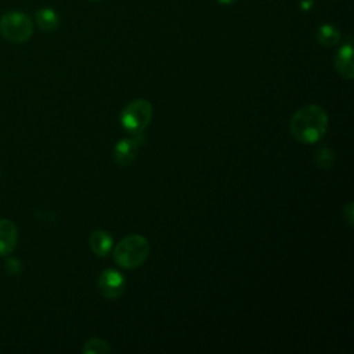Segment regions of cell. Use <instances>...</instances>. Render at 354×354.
<instances>
[{
    "mask_svg": "<svg viewBox=\"0 0 354 354\" xmlns=\"http://www.w3.org/2000/svg\"><path fill=\"white\" fill-rule=\"evenodd\" d=\"M88 246L94 254H97L100 257H105L112 250L113 238L108 231L97 230V231L91 232V235L88 236Z\"/></svg>",
    "mask_w": 354,
    "mask_h": 354,
    "instance_id": "9",
    "label": "cell"
},
{
    "mask_svg": "<svg viewBox=\"0 0 354 354\" xmlns=\"http://www.w3.org/2000/svg\"><path fill=\"white\" fill-rule=\"evenodd\" d=\"M91 1H97V0H91Z\"/></svg>",
    "mask_w": 354,
    "mask_h": 354,
    "instance_id": "19",
    "label": "cell"
},
{
    "mask_svg": "<svg viewBox=\"0 0 354 354\" xmlns=\"http://www.w3.org/2000/svg\"><path fill=\"white\" fill-rule=\"evenodd\" d=\"M18 241L17 225L8 218H0V256L10 254Z\"/></svg>",
    "mask_w": 354,
    "mask_h": 354,
    "instance_id": "7",
    "label": "cell"
},
{
    "mask_svg": "<svg viewBox=\"0 0 354 354\" xmlns=\"http://www.w3.org/2000/svg\"><path fill=\"white\" fill-rule=\"evenodd\" d=\"M236 0H218V3H221V4H225V6H228V4H232V3H235Z\"/></svg>",
    "mask_w": 354,
    "mask_h": 354,
    "instance_id": "17",
    "label": "cell"
},
{
    "mask_svg": "<svg viewBox=\"0 0 354 354\" xmlns=\"http://www.w3.org/2000/svg\"><path fill=\"white\" fill-rule=\"evenodd\" d=\"M147 138L144 133L131 134L130 137H124L119 140L113 148V159L116 165L126 167L129 166L137 156L138 149L145 144Z\"/></svg>",
    "mask_w": 354,
    "mask_h": 354,
    "instance_id": "5",
    "label": "cell"
},
{
    "mask_svg": "<svg viewBox=\"0 0 354 354\" xmlns=\"http://www.w3.org/2000/svg\"><path fill=\"white\" fill-rule=\"evenodd\" d=\"M111 351H112V348L108 344V342L104 339H100V337H91L83 346L84 354H108Z\"/></svg>",
    "mask_w": 354,
    "mask_h": 354,
    "instance_id": "12",
    "label": "cell"
},
{
    "mask_svg": "<svg viewBox=\"0 0 354 354\" xmlns=\"http://www.w3.org/2000/svg\"><path fill=\"white\" fill-rule=\"evenodd\" d=\"M0 35L12 43H24L33 35L32 19L21 11H10L0 17Z\"/></svg>",
    "mask_w": 354,
    "mask_h": 354,
    "instance_id": "4",
    "label": "cell"
},
{
    "mask_svg": "<svg viewBox=\"0 0 354 354\" xmlns=\"http://www.w3.org/2000/svg\"><path fill=\"white\" fill-rule=\"evenodd\" d=\"M98 292L108 300L119 299L126 290V279L122 272L115 268L104 270L97 281Z\"/></svg>",
    "mask_w": 354,
    "mask_h": 354,
    "instance_id": "6",
    "label": "cell"
},
{
    "mask_svg": "<svg viewBox=\"0 0 354 354\" xmlns=\"http://www.w3.org/2000/svg\"><path fill=\"white\" fill-rule=\"evenodd\" d=\"M152 105L147 100L138 98L129 102L119 115V120L122 127L129 134L144 133L152 119Z\"/></svg>",
    "mask_w": 354,
    "mask_h": 354,
    "instance_id": "3",
    "label": "cell"
},
{
    "mask_svg": "<svg viewBox=\"0 0 354 354\" xmlns=\"http://www.w3.org/2000/svg\"><path fill=\"white\" fill-rule=\"evenodd\" d=\"M315 163L321 169H330L335 163V152L329 147L322 145L315 152Z\"/></svg>",
    "mask_w": 354,
    "mask_h": 354,
    "instance_id": "13",
    "label": "cell"
},
{
    "mask_svg": "<svg viewBox=\"0 0 354 354\" xmlns=\"http://www.w3.org/2000/svg\"><path fill=\"white\" fill-rule=\"evenodd\" d=\"M6 271H7L11 277L19 275V272H21V263H19V260H17V259H14V257L8 259L7 263H6Z\"/></svg>",
    "mask_w": 354,
    "mask_h": 354,
    "instance_id": "14",
    "label": "cell"
},
{
    "mask_svg": "<svg viewBox=\"0 0 354 354\" xmlns=\"http://www.w3.org/2000/svg\"><path fill=\"white\" fill-rule=\"evenodd\" d=\"M149 242L144 235L130 234L115 245L112 256L119 267L133 270L145 263L149 256Z\"/></svg>",
    "mask_w": 354,
    "mask_h": 354,
    "instance_id": "2",
    "label": "cell"
},
{
    "mask_svg": "<svg viewBox=\"0 0 354 354\" xmlns=\"http://www.w3.org/2000/svg\"><path fill=\"white\" fill-rule=\"evenodd\" d=\"M35 21L41 30H54L58 28V14L51 8H40L35 14Z\"/></svg>",
    "mask_w": 354,
    "mask_h": 354,
    "instance_id": "10",
    "label": "cell"
},
{
    "mask_svg": "<svg viewBox=\"0 0 354 354\" xmlns=\"http://www.w3.org/2000/svg\"><path fill=\"white\" fill-rule=\"evenodd\" d=\"M317 39L324 47H332L340 40V33L333 25L324 24L318 28Z\"/></svg>",
    "mask_w": 354,
    "mask_h": 354,
    "instance_id": "11",
    "label": "cell"
},
{
    "mask_svg": "<svg viewBox=\"0 0 354 354\" xmlns=\"http://www.w3.org/2000/svg\"><path fill=\"white\" fill-rule=\"evenodd\" d=\"M0 176H1V169H0Z\"/></svg>",
    "mask_w": 354,
    "mask_h": 354,
    "instance_id": "18",
    "label": "cell"
},
{
    "mask_svg": "<svg viewBox=\"0 0 354 354\" xmlns=\"http://www.w3.org/2000/svg\"><path fill=\"white\" fill-rule=\"evenodd\" d=\"M328 113L315 104L299 108L289 120V130L293 138L301 144L318 142L328 130Z\"/></svg>",
    "mask_w": 354,
    "mask_h": 354,
    "instance_id": "1",
    "label": "cell"
},
{
    "mask_svg": "<svg viewBox=\"0 0 354 354\" xmlns=\"http://www.w3.org/2000/svg\"><path fill=\"white\" fill-rule=\"evenodd\" d=\"M335 68L340 76L351 80L354 77V64H353V47L351 43L343 44L335 55Z\"/></svg>",
    "mask_w": 354,
    "mask_h": 354,
    "instance_id": "8",
    "label": "cell"
},
{
    "mask_svg": "<svg viewBox=\"0 0 354 354\" xmlns=\"http://www.w3.org/2000/svg\"><path fill=\"white\" fill-rule=\"evenodd\" d=\"M343 218L346 220V223L353 227V220H354V203L348 202L344 207H343Z\"/></svg>",
    "mask_w": 354,
    "mask_h": 354,
    "instance_id": "15",
    "label": "cell"
},
{
    "mask_svg": "<svg viewBox=\"0 0 354 354\" xmlns=\"http://www.w3.org/2000/svg\"><path fill=\"white\" fill-rule=\"evenodd\" d=\"M314 4V0H299V6L303 11H310Z\"/></svg>",
    "mask_w": 354,
    "mask_h": 354,
    "instance_id": "16",
    "label": "cell"
}]
</instances>
